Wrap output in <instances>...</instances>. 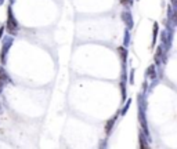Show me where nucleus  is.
Wrapping results in <instances>:
<instances>
[{
  "label": "nucleus",
  "mask_w": 177,
  "mask_h": 149,
  "mask_svg": "<svg viewBox=\"0 0 177 149\" xmlns=\"http://www.w3.org/2000/svg\"><path fill=\"white\" fill-rule=\"evenodd\" d=\"M120 2H122L123 4H129L130 3V0H120Z\"/></svg>",
  "instance_id": "7ed1b4c3"
},
{
  "label": "nucleus",
  "mask_w": 177,
  "mask_h": 149,
  "mask_svg": "<svg viewBox=\"0 0 177 149\" xmlns=\"http://www.w3.org/2000/svg\"><path fill=\"white\" fill-rule=\"evenodd\" d=\"M7 28H9V32H10V33H17V24H15L14 18H12V15H11V14H10V17H9Z\"/></svg>",
  "instance_id": "f257e3e1"
},
{
  "label": "nucleus",
  "mask_w": 177,
  "mask_h": 149,
  "mask_svg": "<svg viewBox=\"0 0 177 149\" xmlns=\"http://www.w3.org/2000/svg\"><path fill=\"white\" fill-rule=\"evenodd\" d=\"M6 79H7V74L4 73V71H3V69H0V86L3 84V81L6 80Z\"/></svg>",
  "instance_id": "f03ea898"
},
{
  "label": "nucleus",
  "mask_w": 177,
  "mask_h": 149,
  "mask_svg": "<svg viewBox=\"0 0 177 149\" xmlns=\"http://www.w3.org/2000/svg\"><path fill=\"white\" fill-rule=\"evenodd\" d=\"M0 112H2V102H0Z\"/></svg>",
  "instance_id": "20e7f679"
}]
</instances>
